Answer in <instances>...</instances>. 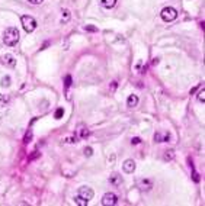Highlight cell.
<instances>
[{
    "label": "cell",
    "instance_id": "cell-17",
    "mask_svg": "<svg viewBox=\"0 0 205 206\" xmlns=\"http://www.w3.org/2000/svg\"><path fill=\"white\" fill-rule=\"evenodd\" d=\"M10 86V77L6 76L1 78V87H9Z\"/></svg>",
    "mask_w": 205,
    "mask_h": 206
},
{
    "label": "cell",
    "instance_id": "cell-12",
    "mask_svg": "<svg viewBox=\"0 0 205 206\" xmlns=\"http://www.w3.org/2000/svg\"><path fill=\"white\" fill-rule=\"evenodd\" d=\"M102 6L105 9H112L115 4H116V0H101Z\"/></svg>",
    "mask_w": 205,
    "mask_h": 206
},
{
    "label": "cell",
    "instance_id": "cell-25",
    "mask_svg": "<svg viewBox=\"0 0 205 206\" xmlns=\"http://www.w3.org/2000/svg\"><path fill=\"white\" fill-rule=\"evenodd\" d=\"M169 141H170V134H169V132H166V134L163 135V141H161V142H169Z\"/></svg>",
    "mask_w": 205,
    "mask_h": 206
},
{
    "label": "cell",
    "instance_id": "cell-10",
    "mask_svg": "<svg viewBox=\"0 0 205 206\" xmlns=\"http://www.w3.org/2000/svg\"><path fill=\"white\" fill-rule=\"evenodd\" d=\"M137 105H138V96H135V95L128 96V99H127V106L128 108H135Z\"/></svg>",
    "mask_w": 205,
    "mask_h": 206
},
{
    "label": "cell",
    "instance_id": "cell-2",
    "mask_svg": "<svg viewBox=\"0 0 205 206\" xmlns=\"http://www.w3.org/2000/svg\"><path fill=\"white\" fill-rule=\"evenodd\" d=\"M21 22H22V26L23 29L26 31V32H34L35 29H36V21H35L32 16H29V15H22L21 16Z\"/></svg>",
    "mask_w": 205,
    "mask_h": 206
},
{
    "label": "cell",
    "instance_id": "cell-14",
    "mask_svg": "<svg viewBox=\"0 0 205 206\" xmlns=\"http://www.w3.org/2000/svg\"><path fill=\"white\" fill-rule=\"evenodd\" d=\"M74 203L76 205H79V206H86L89 202H86L84 199H81L80 196H74Z\"/></svg>",
    "mask_w": 205,
    "mask_h": 206
},
{
    "label": "cell",
    "instance_id": "cell-1",
    "mask_svg": "<svg viewBox=\"0 0 205 206\" xmlns=\"http://www.w3.org/2000/svg\"><path fill=\"white\" fill-rule=\"evenodd\" d=\"M19 41V31L16 29V28H13V26H9L4 33H3V42L4 45H7V47H13V45H16Z\"/></svg>",
    "mask_w": 205,
    "mask_h": 206
},
{
    "label": "cell",
    "instance_id": "cell-15",
    "mask_svg": "<svg viewBox=\"0 0 205 206\" xmlns=\"http://www.w3.org/2000/svg\"><path fill=\"white\" fill-rule=\"evenodd\" d=\"M70 21V10L68 9H64L63 10V18H61V22L63 23H66V22Z\"/></svg>",
    "mask_w": 205,
    "mask_h": 206
},
{
    "label": "cell",
    "instance_id": "cell-4",
    "mask_svg": "<svg viewBox=\"0 0 205 206\" xmlns=\"http://www.w3.org/2000/svg\"><path fill=\"white\" fill-rule=\"evenodd\" d=\"M77 196H80L81 199H84L86 202H89V200L93 199L95 192H93V189L87 187V186H81V187L79 189V192H77Z\"/></svg>",
    "mask_w": 205,
    "mask_h": 206
},
{
    "label": "cell",
    "instance_id": "cell-24",
    "mask_svg": "<svg viewBox=\"0 0 205 206\" xmlns=\"http://www.w3.org/2000/svg\"><path fill=\"white\" fill-rule=\"evenodd\" d=\"M64 141L68 142V144H74V142L77 141V138H74V137H67V138H66Z\"/></svg>",
    "mask_w": 205,
    "mask_h": 206
},
{
    "label": "cell",
    "instance_id": "cell-21",
    "mask_svg": "<svg viewBox=\"0 0 205 206\" xmlns=\"http://www.w3.org/2000/svg\"><path fill=\"white\" fill-rule=\"evenodd\" d=\"M84 155H86V157H92V155H93V150H92L90 147H86V148H84Z\"/></svg>",
    "mask_w": 205,
    "mask_h": 206
},
{
    "label": "cell",
    "instance_id": "cell-5",
    "mask_svg": "<svg viewBox=\"0 0 205 206\" xmlns=\"http://www.w3.org/2000/svg\"><path fill=\"white\" fill-rule=\"evenodd\" d=\"M118 203V196L112 193V192H108L105 193L102 197V205L103 206H115Z\"/></svg>",
    "mask_w": 205,
    "mask_h": 206
},
{
    "label": "cell",
    "instance_id": "cell-16",
    "mask_svg": "<svg viewBox=\"0 0 205 206\" xmlns=\"http://www.w3.org/2000/svg\"><path fill=\"white\" fill-rule=\"evenodd\" d=\"M31 141H32V131H28V132L25 134V138H23V142H25V144H29Z\"/></svg>",
    "mask_w": 205,
    "mask_h": 206
},
{
    "label": "cell",
    "instance_id": "cell-23",
    "mask_svg": "<svg viewBox=\"0 0 205 206\" xmlns=\"http://www.w3.org/2000/svg\"><path fill=\"white\" fill-rule=\"evenodd\" d=\"M64 81H66V89H68V87L71 86V77H70V76H66Z\"/></svg>",
    "mask_w": 205,
    "mask_h": 206
},
{
    "label": "cell",
    "instance_id": "cell-3",
    "mask_svg": "<svg viewBox=\"0 0 205 206\" xmlns=\"http://www.w3.org/2000/svg\"><path fill=\"white\" fill-rule=\"evenodd\" d=\"M160 16H161V19H163L164 22H172V21H175V19L178 18V10L167 6V7H164V9L161 10Z\"/></svg>",
    "mask_w": 205,
    "mask_h": 206
},
{
    "label": "cell",
    "instance_id": "cell-9",
    "mask_svg": "<svg viewBox=\"0 0 205 206\" xmlns=\"http://www.w3.org/2000/svg\"><path fill=\"white\" fill-rule=\"evenodd\" d=\"M1 60H3V64L7 65V67H15V65H16V60H15V57L10 54H4Z\"/></svg>",
    "mask_w": 205,
    "mask_h": 206
},
{
    "label": "cell",
    "instance_id": "cell-22",
    "mask_svg": "<svg viewBox=\"0 0 205 206\" xmlns=\"http://www.w3.org/2000/svg\"><path fill=\"white\" fill-rule=\"evenodd\" d=\"M154 141H156V142H161V141H163V135H161L160 132H157V134L154 135Z\"/></svg>",
    "mask_w": 205,
    "mask_h": 206
},
{
    "label": "cell",
    "instance_id": "cell-8",
    "mask_svg": "<svg viewBox=\"0 0 205 206\" xmlns=\"http://www.w3.org/2000/svg\"><path fill=\"white\" fill-rule=\"evenodd\" d=\"M137 186L141 189V190H151L153 189V182L151 180H148V179H140L138 182H137Z\"/></svg>",
    "mask_w": 205,
    "mask_h": 206
},
{
    "label": "cell",
    "instance_id": "cell-19",
    "mask_svg": "<svg viewBox=\"0 0 205 206\" xmlns=\"http://www.w3.org/2000/svg\"><path fill=\"white\" fill-rule=\"evenodd\" d=\"M84 31H89V32H98V28H95L93 25H86V26H84Z\"/></svg>",
    "mask_w": 205,
    "mask_h": 206
},
{
    "label": "cell",
    "instance_id": "cell-28",
    "mask_svg": "<svg viewBox=\"0 0 205 206\" xmlns=\"http://www.w3.org/2000/svg\"><path fill=\"white\" fill-rule=\"evenodd\" d=\"M7 100H9L7 97H4L3 95H0V103H7Z\"/></svg>",
    "mask_w": 205,
    "mask_h": 206
},
{
    "label": "cell",
    "instance_id": "cell-18",
    "mask_svg": "<svg viewBox=\"0 0 205 206\" xmlns=\"http://www.w3.org/2000/svg\"><path fill=\"white\" fill-rule=\"evenodd\" d=\"M198 100L199 102H202V103H205V89L202 87V90L198 93Z\"/></svg>",
    "mask_w": 205,
    "mask_h": 206
},
{
    "label": "cell",
    "instance_id": "cell-30",
    "mask_svg": "<svg viewBox=\"0 0 205 206\" xmlns=\"http://www.w3.org/2000/svg\"><path fill=\"white\" fill-rule=\"evenodd\" d=\"M194 180H195V182H199V176H198L196 171H194Z\"/></svg>",
    "mask_w": 205,
    "mask_h": 206
},
{
    "label": "cell",
    "instance_id": "cell-20",
    "mask_svg": "<svg viewBox=\"0 0 205 206\" xmlns=\"http://www.w3.org/2000/svg\"><path fill=\"white\" fill-rule=\"evenodd\" d=\"M63 115H64V109H63V108H58L57 112H56V119H60Z\"/></svg>",
    "mask_w": 205,
    "mask_h": 206
},
{
    "label": "cell",
    "instance_id": "cell-29",
    "mask_svg": "<svg viewBox=\"0 0 205 206\" xmlns=\"http://www.w3.org/2000/svg\"><path fill=\"white\" fill-rule=\"evenodd\" d=\"M116 86H118V83H116V81H112V83H111V90H115Z\"/></svg>",
    "mask_w": 205,
    "mask_h": 206
},
{
    "label": "cell",
    "instance_id": "cell-6",
    "mask_svg": "<svg viewBox=\"0 0 205 206\" xmlns=\"http://www.w3.org/2000/svg\"><path fill=\"white\" fill-rule=\"evenodd\" d=\"M76 135H77V140H86V138H89L90 131H89V128L86 125L80 123V125H77V128H76Z\"/></svg>",
    "mask_w": 205,
    "mask_h": 206
},
{
    "label": "cell",
    "instance_id": "cell-26",
    "mask_svg": "<svg viewBox=\"0 0 205 206\" xmlns=\"http://www.w3.org/2000/svg\"><path fill=\"white\" fill-rule=\"evenodd\" d=\"M140 142H141V140H140L138 137H135V138H132V140H131V144H132V145H138Z\"/></svg>",
    "mask_w": 205,
    "mask_h": 206
},
{
    "label": "cell",
    "instance_id": "cell-7",
    "mask_svg": "<svg viewBox=\"0 0 205 206\" xmlns=\"http://www.w3.org/2000/svg\"><path fill=\"white\" fill-rule=\"evenodd\" d=\"M122 170H124L127 174H132L134 171H135V161H134L132 158L125 160L124 164H122Z\"/></svg>",
    "mask_w": 205,
    "mask_h": 206
},
{
    "label": "cell",
    "instance_id": "cell-13",
    "mask_svg": "<svg viewBox=\"0 0 205 206\" xmlns=\"http://www.w3.org/2000/svg\"><path fill=\"white\" fill-rule=\"evenodd\" d=\"M175 158V151L173 150H167V151H164V160L166 161H170Z\"/></svg>",
    "mask_w": 205,
    "mask_h": 206
},
{
    "label": "cell",
    "instance_id": "cell-11",
    "mask_svg": "<svg viewBox=\"0 0 205 206\" xmlns=\"http://www.w3.org/2000/svg\"><path fill=\"white\" fill-rule=\"evenodd\" d=\"M109 182H111L114 186H119L121 183H122V179H121V176H119V174L114 173L111 177H109Z\"/></svg>",
    "mask_w": 205,
    "mask_h": 206
},
{
    "label": "cell",
    "instance_id": "cell-27",
    "mask_svg": "<svg viewBox=\"0 0 205 206\" xmlns=\"http://www.w3.org/2000/svg\"><path fill=\"white\" fill-rule=\"evenodd\" d=\"M28 1H29L31 4H41L44 0H28Z\"/></svg>",
    "mask_w": 205,
    "mask_h": 206
}]
</instances>
